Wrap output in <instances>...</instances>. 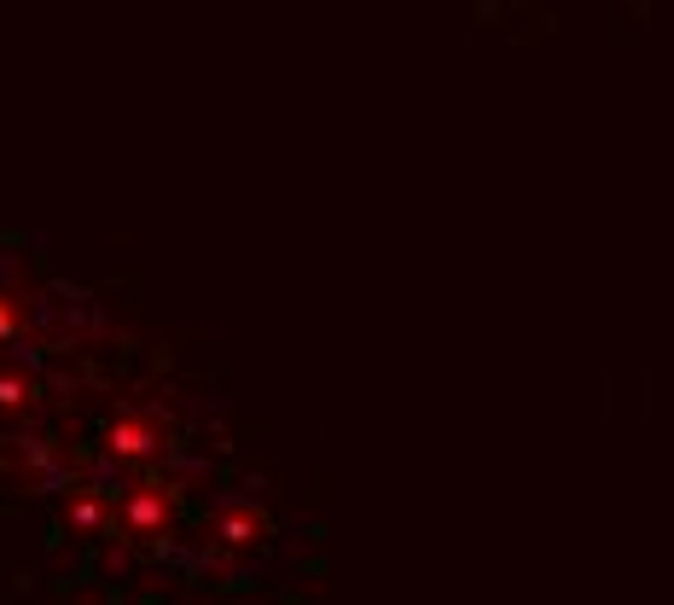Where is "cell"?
<instances>
[{"label":"cell","mask_w":674,"mask_h":605,"mask_svg":"<svg viewBox=\"0 0 674 605\" xmlns=\"http://www.w3.org/2000/svg\"><path fill=\"white\" fill-rule=\"evenodd\" d=\"M111 454H122V460L157 454V419L152 414H122L111 426Z\"/></svg>","instance_id":"1"},{"label":"cell","mask_w":674,"mask_h":605,"mask_svg":"<svg viewBox=\"0 0 674 605\" xmlns=\"http://www.w3.org/2000/svg\"><path fill=\"white\" fill-rule=\"evenodd\" d=\"M216 536H228V541H256V536H262V513H256V507L221 513V518H216Z\"/></svg>","instance_id":"2"},{"label":"cell","mask_w":674,"mask_h":605,"mask_svg":"<svg viewBox=\"0 0 674 605\" xmlns=\"http://www.w3.org/2000/svg\"><path fill=\"white\" fill-rule=\"evenodd\" d=\"M163 518H169L163 495H152V490H134V495H129V524H134V530H157Z\"/></svg>","instance_id":"3"},{"label":"cell","mask_w":674,"mask_h":605,"mask_svg":"<svg viewBox=\"0 0 674 605\" xmlns=\"http://www.w3.org/2000/svg\"><path fill=\"white\" fill-rule=\"evenodd\" d=\"M18 402H24V378L7 373V378H0V408H18Z\"/></svg>","instance_id":"4"},{"label":"cell","mask_w":674,"mask_h":605,"mask_svg":"<svg viewBox=\"0 0 674 605\" xmlns=\"http://www.w3.org/2000/svg\"><path fill=\"white\" fill-rule=\"evenodd\" d=\"M12 332H18V302H12L7 292H0V344H7Z\"/></svg>","instance_id":"5"}]
</instances>
